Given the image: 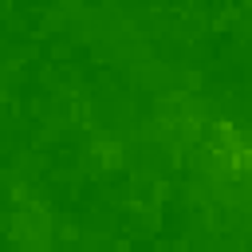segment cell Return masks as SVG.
Listing matches in <instances>:
<instances>
[{"label":"cell","instance_id":"obj_1","mask_svg":"<svg viewBox=\"0 0 252 252\" xmlns=\"http://www.w3.org/2000/svg\"><path fill=\"white\" fill-rule=\"evenodd\" d=\"M12 232H16L20 244H32V248H47L51 244V220H47L43 209H24L16 217V228Z\"/></svg>","mask_w":252,"mask_h":252},{"label":"cell","instance_id":"obj_2","mask_svg":"<svg viewBox=\"0 0 252 252\" xmlns=\"http://www.w3.org/2000/svg\"><path fill=\"white\" fill-rule=\"evenodd\" d=\"M98 154H102V165H118V158H122V154H118V146H102Z\"/></svg>","mask_w":252,"mask_h":252}]
</instances>
